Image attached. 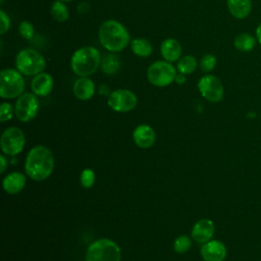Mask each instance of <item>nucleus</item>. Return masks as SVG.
Returning a JSON list of instances; mask_svg holds the SVG:
<instances>
[{
  "instance_id": "1",
  "label": "nucleus",
  "mask_w": 261,
  "mask_h": 261,
  "mask_svg": "<svg viewBox=\"0 0 261 261\" xmlns=\"http://www.w3.org/2000/svg\"><path fill=\"white\" fill-rule=\"evenodd\" d=\"M25 173L32 179L41 181L48 178L54 169V157L45 146H36L29 152L25 160Z\"/></svg>"
},
{
  "instance_id": "2",
  "label": "nucleus",
  "mask_w": 261,
  "mask_h": 261,
  "mask_svg": "<svg viewBox=\"0 0 261 261\" xmlns=\"http://www.w3.org/2000/svg\"><path fill=\"white\" fill-rule=\"evenodd\" d=\"M101 45L110 52H120L129 44V34L125 27L117 20L104 21L98 32Z\"/></svg>"
},
{
  "instance_id": "3",
  "label": "nucleus",
  "mask_w": 261,
  "mask_h": 261,
  "mask_svg": "<svg viewBox=\"0 0 261 261\" xmlns=\"http://www.w3.org/2000/svg\"><path fill=\"white\" fill-rule=\"evenodd\" d=\"M100 65V53L93 46H85L77 49L70 59V67L79 76H89L95 73Z\"/></svg>"
},
{
  "instance_id": "4",
  "label": "nucleus",
  "mask_w": 261,
  "mask_h": 261,
  "mask_svg": "<svg viewBox=\"0 0 261 261\" xmlns=\"http://www.w3.org/2000/svg\"><path fill=\"white\" fill-rule=\"evenodd\" d=\"M120 248L109 239L93 242L86 252V261H120Z\"/></svg>"
},
{
  "instance_id": "5",
  "label": "nucleus",
  "mask_w": 261,
  "mask_h": 261,
  "mask_svg": "<svg viewBox=\"0 0 261 261\" xmlns=\"http://www.w3.org/2000/svg\"><path fill=\"white\" fill-rule=\"evenodd\" d=\"M16 69L24 75H36L46 67V61L41 53L34 49H22L15 57Z\"/></svg>"
},
{
  "instance_id": "6",
  "label": "nucleus",
  "mask_w": 261,
  "mask_h": 261,
  "mask_svg": "<svg viewBox=\"0 0 261 261\" xmlns=\"http://www.w3.org/2000/svg\"><path fill=\"white\" fill-rule=\"evenodd\" d=\"M24 80L17 69L5 68L0 73V96L3 99H13L23 94Z\"/></svg>"
},
{
  "instance_id": "7",
  "label": "nucleus",
  "mask_w": 261,
  "mask_h": 261,
  "mask_svg": "<svg viewBox=\"0 0 261 261\" xmlns=\"http://www.w3.org/2000/svg\"><path fill=\"white\" fill-rule=\"evenodd\" d=\"M176 75L175 68L168 61H155L147 70L148 81L156 87H166L174 82Z\"/></svg>"
},
{
  "instance_id": "8",
  "label": "nucleus",
  "mask_w": 261,
  "mask_h": 261,
  "mask_svg": "<svg viewBox=\"0 0 261 261\" xmlns=\"http://www.w3.org/2000/svg\"><path fill=\"white\" fill-rule=\"evenodd\" d=\"M24 134L20 128L16 126L5 129L0 139L1 150L6 155L13 156L20 153L24 147Z\"/></svg>"
},
{
  "instance_id": "9",
  "label": "nucleus",
  "mask_w": 261,
  "mask_h": 261,
  "mask_svg": "<svg viewBox=\"0 0 261 261\" xmlns=\"http://www.w3.org/2000/svg\"><path fill=\"white\" fill-rule=\"evenodd\" d=\"M38 110L39 101L37 95L33 93H24L19 96L14 106V113L16 118L22 122H28L35 118Z\"/></svg>"
},
{
  "instance_id": "10",
  "label": "nucleus",
  "mask_w": 261,
  "mask_h": 261,
  "mask_svg": "<svg viewBox=\"0 0 261 261\" xmlns=\"http://www.w3.org/2000/svg\"><path fill=\"white\" fill-rule=\"evenodd\" d=\"M198 89L201 95L210 102H219L224 95V88L221 81L213 74H205L198 82Z\"/></svg>"
},
{
  "instance_id": "11",
  "label": "nucleus",
  "mask_w": 261,
  "mask_h": 261,
  "mask_svg": "<svg viewBox=\"0 0 261 261\" xmlns=\"http://www.w3.org/2000/svg\"><path fill=\"white\" fill-rule=\"evenodd\" d=\"M137 96L129 90L118 89L108 96V106L116 112H128L137 106Z\"/></svg>"
},
{
  "instance_id": "12",
  "label": "nucleus",
  "mask_w": 261,
  "mask_h": 261,
  "mask_svg": "<svg viewBox=\"0 0 261 261\" xmlns=\"http://www.w3.org/2000/svg\"><path fill=\"white\" fill-rule=\"evenodd\" d=\"M201 257L205 261H223L226 257L225 246L219 241H208L201 248Z\"/></svg>"
},
{
  "instance_id": "13",
  "label": "nucleus",
  "mask_w": 261,
  "mask_h": 261,
  "mask_svg": "<svg viewBox=\"0 0 261 261\" xmlns=\"http://www.w3.org/2000/svg\"><path fill=\"white\" fill-rule=\"evenodd\" d=\"M133 138L138 147L147 149L153 146V144L155 143L156 135L154 129L150 125L141 124L135 128L133 133Z\"/></svg>"
},
{
  "instance_id": "14",
  "label": "nucleus",
  "mask_w": 261,
  "mask_h": 261,
  "mask_svg": "<svg viewBox=\"0 0 261 261\" xmlns=\"http://www.w3.org/2000/svg\"><path fill=\"white\" fill-rule=\"evenodd\" d=\"M53 77L47 72H40L34 75L31 88L35 95L37 96H47L53 89Z\"/></svg>"
},
{
  "instance_id": "15",
  "label": "nucleus",
  "mask_w": 261,
  "mask_h": 261,
  "mask_svg": "<svg viewBox=\"0 0 261 261\" xmlns=\"http://www.w3.org/2000/svg\"><path fill=\"white\" fill-rule=\"evenodd\" d=\"M214 233V223L212 220L204 218L195 223L192 229V237L198 243H207Z\"/></svg>"
},
{
  "instance_id": "16",
  "label": "nucleus",
  "mask_w": 261,
  "mask_h": 261,
  "mask_svg": "<svg viewBox=\"0 0 261 261\" xmlns=\"http://www.w3.org/2000/svg\"><path fill=\"white\" fill-rule=\"evenodd\" d=\"M73 94L79 100H89L95 94V85L88 76H80L73 84Z\"/></svg>"
},
{
  "instance_id": "17",
  "label": "nucleus",
  "mask_w": 261,
  "mask_h": 261,
  "mask_svg": "<svg viewBox=\"0 0 261 261\" xmlns=\"http://www.w3.org/2000/svg\"><path fill=\"white\" fill-rule=\"evenodd\" d=\"M160 52L165 61L173 62L178 60L181 55V45L177 40L168 38L162 42Z\"/></svg>"
},
{
  "instance_id": "18",
  "label": "nucleus",
  "mask_w": 261,
  "mask_h": 261,
  "mask_svg": "<svg viewBox=\"0 0 261 261\" xmlns=\"http://www.w3.org/2000/svg\"><path fill=\"white\" fill-rule=\"evenodd\" d=\"M25 186V176L21 172H11L3 179V189L8 194H17Z\"/></svg>"
},
{
  "instance_id": "19",
  "label": "nucleus",
  "mask_w": 261,
  "mask_h": 261,
  "mask_svg": "<svg viewBox=\"0 0 261 261\" xmlns=\"http://www.w3.org/2000/svg\"><path fill=\"white\" fill-rule=\"evenodd\" d=\"M226 4L230 14L239 19L246 18L252 8L251 0H226Z\"/></svg>"
},
{
  "instance_id": "20",
  "label": "nucleus",
  "mask_w": 261,
  "mask_h": 261,
  "mask_svg": "<svg viewBox=\"0 0 261 261\" xmlns=\"http://www.w3.org/2000/svg\"><path fill=\"white\" fill-rule=\"evenodd\" d=\"M120 65H121L120 57L116 53L111 52V53L105 55L101 59L100 66L104 73L110 75V74H114L115 72H117V70L120 68Z\"/></svg>"
},
{
  "instance_id": "21",
  "label": "nucleus",
  "mask_w": 261,
  "mask_h": 261,
  "mask_svg": "<svg viewBox=\"0 0 261 261\" xmlns=\"http://www.w3.org/2000/svg\"><path fill=\"white\" fill-rule=\"evenodd\" d=\"M130 48L134 54L139 57H148L152 54L153 51L152 44L144 38L134 39L130 43Z\"/></svg>"
},
{
  "instance_id": "22",
  "label": "nucleus",
  "mask_w": 261,
  "mask_h": 261,
  "mask_svg": "<svg viewBox=\"0 0 261 261\" xmlns=\"http://www.w3.org/2000/svg\"><path fill=\"white\" fill-rule=\"evenodd\" d=\"M233 45L241 52H250L256 46V39L250 34L241 33L234 38Z\"/></svg>"
},
{
  "instance_id": "23",
  "label": "nucleus",
  "mask_w": 261,
  "mask_h": 261,
  "mask_svg": "<svg viewBox=\"0 0 261 261\" xmlns=\"http://www.w3.org/2000/svg\"><path fill=\"white\" fill-rule=\"evenodd\" d=\"M50 12H51L52 17L56 21H59V22H63L65 20H67L69 17V11H68L66 5L64 4V2H62L60 0H56L52 3Z\"/></svg>"
},
{
  "instance_id": "24",
  "label": "nucleus",
  "mask_w": 261,
  "mask_h": 261,
  "mask_svg": "<svg viewBox=\"0 0 261 261\" xmlns=\"http://www.w3.org/2000/svg\"><path fill=\"white\" fill-rule=\"evenodd\" d=\"M197 66H198L197 59L192 55H186V56L179 58L176 68L179 73L191 74L196 70Z\"/></svg>"
},
{
  "instance_id": "25",
  "label": "nucleus",
  "mask_w": 261,
  "mask_h": 261,
  "mask_svg": "<svg viewBox=\"0 0 261 261\" xmlns=\"http://www.w3.org/2000/svg\"><path fill=\"white\" fill-rule=\"evenodd\" d=\"M191 246H192L191 240L187 236H179L173 242V249L176 253H179V254H182L189 251Z\"/></svg>"
},
{
  "instance_id": "26",
  "label": "nucleus",
  "mask_w": 261,
  "mask_h": 261,
  "mask_svg": "<svg viewBox=\"0 0 261 261\" xmlns=\"http://www.w3.org/2000/svg\"><path fill=\"white\" fill-rule=\"evenodd\" d=\"M216 57L213 54H205L200 60V68L203 72H210L215 68Z\"/></svg>"
},
{
  "instance_id": "27",
  "label": "nucleus",
  "mask_w": 261,
  "mask_h": 261,
  "mask_svg": "<svg viewBox=\"0 0 261 261\" xmlns=\"http://www.w3.org/2000/svg\"><path fill=\"white\" fill-rule=\"evenodd\" d=\"M18 32L20 34V36L23 38V39H27V40H32L33 37H34V34H35V29L33 27V24L28 21V20H23L19 23V27H18Z\"/></svg>"
},
{
  "instance_id": "28",
  "label": "nucleus",
  "mask_w": 261,
  "mask_h": 261,
  "mask_svg": "<svg viewBox=\"0 0 261 261\" xmlns=\"http://www.w3.org/2000/svg\"><path fill=\"white\" fill-rule=\"evenodd\" d=\"M14 109L10 103L3 102L0 106V121L5 122L7 120H10L13 116Z\"/></svg>"
},
{
  "instance_id": "29",
  "label": "nucleus",
  "mask_w": 261,
  "mask_h": 261,
  "mask_svg": "<svg viewBox=\"0 0 261 261\" xmlns=\"http://www.w3.org/2000/svg\"><path fill=\"white\" fill-rule=\"evenodd\" d=\"M95 181V174L92 169H85L81 175L82 186L85 188H91Z\"/></svg>"
},
{
  "instance_id": "30",
  "label": "nucleus",
  "mask_w": 261,
  "mask_h": 261,
  "mask_svg": "<svg viewBox=\"0 0 261 261\" xmlns=\"http://www.w3.org/2000/svg\"><path fill=\"white\" fill-rule=\"evenodd\" d=\"M0 34H5L9 28H10V19L8 17V15L3 11L1 10L0 11Z\"/></svg>"
},
{
  "instance_id": "31",
  "label": "nucleus",
  "mask_w": 261,
  "mask_h": 261,
  "mask_svg": "<svg viewBox=\"0 0 261 261\" xmlns=\"http://www.w3.org/2000/svg\"><path fill=\"white\" fill-rule=\"evenodd\" d=\"M185 75H186V74H182V73H176L175 79H174V82H175L176 84H179V85L185 84V82H186V76H185Z\"/></svg>"
},
{
  "instance_id": "32",
  "label": "nucleus",
  "mask_w": 261,
  "mask_h": 261,
  "mask_svg": "<svg viewBox=\"0 0 261 261\" xmlns=\"http://www.w3.org/2000/svg\"><path fill=\"white\" fill-rule=\"evenodd\" d=\"M0 162H1V168H0V172H1V173H3V172L5 171V169H6V165H7V161H6V158H5L3 155H1V156H0Z\"/></svg>"
},
{
  "instance_id": "33",
  "label": "nucleus",
  "mask_w": 261,
  "mask_h": 261,
  "mask_svg": "<svg viewBox=\"0 0 261 261\" xmlns=\"http://www.w3.org/2000/svg\"><path fill=\"white\" fill-rule=\"evenodd\" d=\"M256 38H257V41L259 42V44H261V22L258 24V27L256 29Z\"/></svg>"
},
{
  "instance_id": "34",
  "label": "nucleus",
  "mask_w": 261,
  "mask_h": 261,
  "mask_svg": "<svg viewBox=\"0 0 261 261\" xmlns=\"http://www.w3.org/2000/svg\"><path fill=\"white\" fill-rule=\"evenodd\" d=\"M60 1H62V2H71L72 0H60Z\"/></svg>"
},
{
  "instance_id": "35",
  "label": "nucleus",
  "mask_w": 261,
  "mask_h": 261,
  "mask_svg": "<svg viewBox=\"0 0 261 261\" xmlns=\"http://www.w3.org/2000/svg\"><path fill=\"white\" fill-rule=\"evenodd\" d=\"M2 1H3V0H1V2H2Z\"/></svg>"
}]
</instances>
